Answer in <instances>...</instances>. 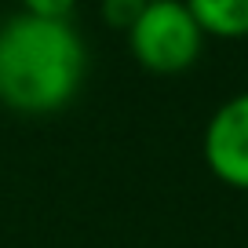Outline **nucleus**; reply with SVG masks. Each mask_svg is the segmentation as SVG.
<instances>
[{
  "mask_svg": "<svg viewBox=\"0 0 248 248\" xmlns=\"http://www.w3.org/2000/svg\"><path fill=\"white\" fill-rule=\"evenodd\" d=\"M146 4H150V0H102V18H106V26L128 33L135 26V18L142 15Z\"/></svg>",
  "mask_w": 248,
  "mask_h": 248,
  "instance_id": "obj_5",
  "label": "nucleus"
},
{
  "mask_svg": "<svg viewBox=\"0 0 248 248\" xmlns=\"http://www.w3.org/2000/svg\"><path fill=\"white\" fill-rule=\"evenodd\" d=\"M30 15H44V18H66L73 8H77V0H18Z\"/></svg>",
  "mask_w": 248,
  "mask_h": 248,
  "instance_id": "obj_6",
  "label": "nucleus"
},
{
  "mask_svg": "<svg viewBox=\"0 0 248 248\" xmlns=\"http://www.w3.org/2000/svg\"><path fill=\"white\" fill-rule=\"evenodd\" d=\"M204 37H248V0H183Z\"/></svg>",
  "mask_w": 248,
  "mask_h": 248,
  "instance_id": "obj_4",
  "label": "nucleus"
},
{
  "mask_svg": "<svg viewBox=\"0 0 248 248\" xmlns=\"http://www.w3.org/2000/svg\"><path fill=\"white\" fill-rule=\"evenodd\" d=\"M88 51L66 18L11 15L0 22V102L15 113H55L80 92Z\"/></svg>",
  "mask_w": 248,
  "mask_h": 248,
  "instance_id": "obj_1",
  "label": "nucleus"
},
{
  "mask_svg": "<svg viewBox=\"0 0 248 248\" xmlns=\"http://www.w3.org/2000/svg\"><path fill=\"white\" fill-rule=\"evenodd\" d=\"M204 161L233 190H248V92L223 102L204 132Z\"/></svg>",
  "mask_w": 248,
  "mask_h": 248,
  "instance_id": "obj_3",
  "label": "nucleus"
},
{
  "mask_svg": "<svg viewBox=\"0 0 248 248\" xmlns=\"http://www.w3.org/2000/svg\"><path fill=\"white\" fill-rule=\"evenodd\" d=\"M128 44L142 70L171 77V73H186L201 59L204 30L183 0H150L128 30Z\"/></svg>",
  "mask_w": 248,
  "mask_h": 248,
  "instance_id": "obj_2",
  "label": "nucleus"
}]
</instances>
